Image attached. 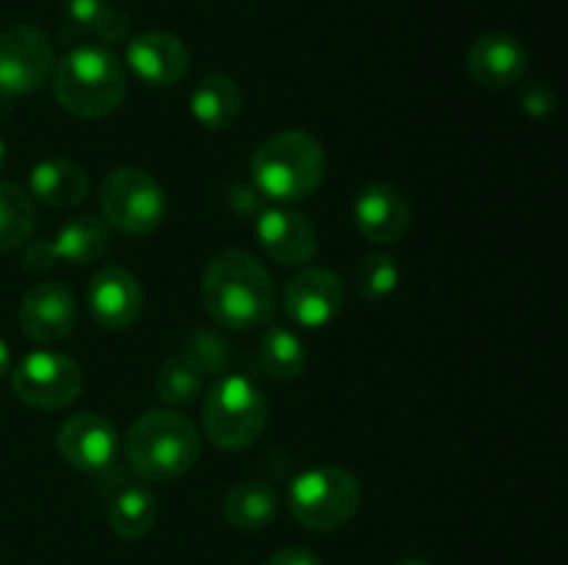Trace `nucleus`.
<instances>
[{
    "instance_id": "1",
    "label": "nucleus",
    "mask_w": 568,
    "mask_h": 565,
    "mask_svg": "<svg viewBox=\"0 0 568 565\" xmlns=\"http://www.w3.org/2000/svg\"><path fill=\"white\" fill-rule=\"evenodd\" d=\"M205 314L227 330L266 325L277 308V286L270 269L247 249H220L203 271Z\"/></svg>"
},
{
    "instance_id": "2",
    "label": "nucleus",
    "mask_w": 568,
    "mask_h": 565,
    "mask_svg": "<svg viewBox=\"0 0 568 565\" xmlns=\"http://www.w3.org/2000/svg\"><path fill=\"white\" fill-rule=\"evenodd\" d=\"M53 94L64 111L81 120L114 114L128 92L122 61L103 44H78L55 61Z\"/></svg>"
},
{
    "instance_id": "3",
    "label": "nucleus",
    "mask_w": 568,
    "mask_h": 565,
    "mask_svg": "<svg viewBox=\"0 0 568 565\" xmlns=\"http://www.w3.org/2000/svg\"><path fill=\"white\" fill-rule=\"evenodd\" d=\"M325 147L308 131L275 133L250 161L255 188L277 205L308 199L325 181Z\"/></svg>"
},
{
    "instance_id": "4",
    "label": "nucleus",
    "mask_w": 568,
    "mask_h": 565,
    "mask_svg": "<svg viewBox=\"0 0 568 565\" xmlns=\"http://www.w3.org/2000/svg\"><path fill=\"white\" fill-rule=\"evenodd\" d=\"M125 460L142 482L183 476L200 458V432L175 410H148L125 435Z\"/></svg>"
},
{
    "instance_id": "5",
    "label": "nucleus",
    "mask_w": 568,
    "mask_h": 565,
    "mask_svg": "<svg viewBox=\"0 0 568 565\" xmlns=\"http://www.w3.org/2000/svg\"><path fill=\"white\" fill-rule=\"evenodd\" d=\"M270 404L247 374H222L203 402V427L211 443L225 452L253 446L266 430Z\"/></svg>"
},
{
    "instance_id": "6",
    "label": "nucleus",
    "mask_w": 568,
    "mask_h": 565,
    "mask_svg": "<svg viewBox=\"0 0 568 565\" xmlns=\"http://www.w3.org/2000/svg\"><path fill=\"white\" fill-rule=\"evenodd\" d=\"M288 510L314 532H333L355 518L361 507V485L342 465H314L288 485Z\"/></svg>"
},
{
    "instance_id": "7",
    "label": "nucleus",
    "mask_w": 568,
    "mask_h": 565,
    "mask_svg": "<svg viewBox=\"0 0 568 565\" xmlns=\"http://www.w3.org/2000/svg\"><path fill=\"white\" fill-rule=\"evenodd\" d=\"M100 210L109 227L128 236H148L164 225L166 194L150 172L116 166L100 183Z\"/></svg>"
},
{
    "instance_id": "8",
    "label": "nucleus",
    "mask_w": 568,
    "mask_h": 565,
    "mask_svg": "<svg viewBox=\"0 0 568 565\" xmlns=\"http://www.w3.org/2000/svg\"><path fill=\"white\" fill-rule=\"evenodd\" d=\"M17 399L39 410L67 408L83 391V369L64 352L37 349L28 352L11 371Z\"/></svg>"
},
{
    "instance_id": "9",
    "label": "nucleus",
    "mask_w": 568,
    "mask_h": 565,
    "mask_svg": "<svg viewBox=\"0 0 568 565\" xmlns=\"http://www.w3.org/2000/svg\"><path fill=\"white\" fill-rule=\"evenodd\" d=\"M55 70V50L44 31L33 25H9L0 31V94L20 97L48 83Z\"/></svg>"
},
{
    "instance_id": "10",
    "label": "nucleus",
    "mask_w": 568,
    "mask_h": 565,
    "mask_svg": "<svg viewBox=\"0 0 568 565\" xmlns=\"http://www.w3.org/2000/svg\"><path fill=\"white\" fill-rule=\"evenodd\" d=\"M347 288L344 280L327 266H303L288 277L283 288V308L294 325L305 330L327 327L344 310Z\"/></svg>"
},
{
    "instance_id": "11",
    "label": "nucleus",
    "mask_w": 568,
    "mask_h": 565,
    "mask_svg": "<svg viewBox=\"0 0 568 565\" xmlns=\"http://www.w3.org/2000/svg\"><path fill=\"white\" fill-rule=\"evenodd\" d=\"M87 308L103 330H128L136 325L144 310L142 282L125 266H103L94 271L87 286Z\"/></svg>"
},
{
    "instance_id": "12",
    "label": "nucleus",
    "mask_w": 568,
    "mask_h": 565,
    "mask_svg": "<svg viewBox=\"0 0 568 565\" xmlns=\"http://www.w3.org/2000/svg\"><path fill=\"white\" fill-rule=\"evenodd\" d=\"M255 238L266 258L286 269L308 266V260H314L316 249H320L314 222L288 205H272V208L261 210L255 219Z\"/></svg>"
},
{
    "instance_id": "13",
    "label": "nucleus",
    "mask_w": 568,
    "mask_h": 565,
    "mask_svg": "<svg viewBox=\"0 0 568 565\" xmlns=\"http://www.w3.org/2000/svg\"><path fill=\"white\" fill-rule=\"evenodd\" d=\"M55 446L64 463L72 469L87 471V474H98L105 471L116 458L120 449V435H116L114 424L105 415L92 413H75L59 427L55 432Z\"/></svg>"
},
{
    "instance_id": "14",
    "label": "nucleus",
    "mask_w": 568,
    "mask_h": 565,
    "mask_svg": "<svg viewBox=\"0 0 568 565\" xmlns=\"http://www.w3.org/2000/svg\"><path fill=\"white\" fill-rule=\"evenodd\" d=\"M17 319L33 343H59L75 327L78 302L64 282H37L22 297Z\"/></svg>"
},
{
    "instance_id": "15",
    "label": "nucleus",
    "mask_w": 568,
    "mask_h": 565,
    "mask_svg": "<svg viewBox=\"0 0 568 565\" xmlns=\"http://www.w3.org/2000/svg\"><path fill=\"white\" fill-rule=\"evenodd\" d=\"M355 225L372 244L403 242L410 227V203L394 183H369L355 197Z\"/></svg>"
},
{
    "instance_id": "16",
    "label": "nucleus",
    "mask_w": 568,
    "mask_h": 565,
    "mask_svg": "<svg viewBox=\"0 0 568 565\" xmlns=\"http://www.w3.org/2000/svg\"><path fill=\"white\" fill-rule=\"evenodd\" d=\"M125 61L139 81L150 86H175L189 72L192 55L175 33L148 31L128 42Z\"/></svg>"
},
{
    "instance_id": "17",
    "label": "nucleus",
    "mask_w": 568,
    "mask_h": 565,
    "mask_svg": "<svg viewBox=\"0 0 568 565\" xmlns=\"http://www.w3.org/2000/svg\"><path fill=\"white\" fill-rule=\"evenodd\" d=\"M527 48L510 33H486L477 39L466 55L469 75L486 89H508L527 72Z\"/></svg>"
},
{
    "instance_id": "18",
    "label": "nucleus",
    "mask_w": 568,
    "mask_h": 565,
    "mask_svg": "<svg viewBox=\"0 0 568 565\" xmlns=\"http://www.w3.org/2000/svg\"><path fill=\"white\" fill-rule=\"evenodd\" d=\"M242 89L225 72H211L200 78L197 86L192 89V116L205 127V131H227L233 122L242 116Z\"/></svg>"
},
{
    "instance_id": "19",
    "label": "nucleus",
    "mask_w": 568,
    "mask_h": 565,
    "mask_svg": "<svg viewBox=\"0 0 568 565\" xmlns=\"http://www.w3.org/2000/svg\"><path fill=\"white\" fill-rule=\"evenodd\" d=\"M31 194L50 208H75L89 194V175L70 158H44L31 172Z\"/></svg>"
},
{
    "instance_id": "20",
    "label": "nucleus",
    "mask_w": 568,
    "mask_h": 565,
    "mask_svg": "<svg viewBox=\"0 0 568 565\" xmlns=\"http://www.w3.org/2000/svg\"><path fill=\"white\" fill-rule=\"evenodd\" d=\"M222 513L233 530L258 532L266 530L281 513V496L264 480H242L225 493Z\"/></svg>"
},
{
    "instance_id": "21",
    "label": "nucleus",
    "mask_w": 568,
    "mask_h": 565,
    "mask_svg": "<svg viewBox=\"0 0 568 565\" xmlns=\"http://www.w3.org/2000/svg\"><path fill=\"white\" fill-rule=\"evenodd\" d=\"M59 260L87 266L103 258L111 247V227L98 214H78L67 219L53 236Z\"/></svg>"
},
{
    "instance_id": "22",
    "label": "nucleus",
    "mask_w": 568,
    "mask_h": 565,
    "mask_svg": "<svg viewBox=\"0 0 568 565\" xmlns=\"http://www.w3.org/2000/svg\"><path fill=\"white\" fill-rule=\"evenodd\" d=\"M308 352L303 338L283 325H270L261 332L258 341V369L261 374L275 382H292L305 374Z\"/></svg>"
},
{
    "instance_id": "23",
    "label": "nucleus",
    "mask_w": 568,
    "mask_h": 565,
    "mask_svg": "<svg viewBox=\"0 0 568 565\" xmlns=\"http://www.w3.org/2000/svg\"><path fill=\"white\" fill-rule=\"evenodd\" d=\"M67 22L75 33H92L103 48L122 44L131 37V20L111 0H67Z\"/></svg>"
},
{
    "instance_id": "24",
    "label": "nucleus",
    "mask_w": 568,
    "mask_h": 565,
    "mask_svg": "<svg viewBox=\"0 0 568 565\" xmlns=\"http://www.w3.org/2000/svg\"><path fill=\"white\" fill-rule=\"evenodd\" d=\"M159 521V502L153 491L144 485L122 487L109 504V524L125 541H139L148 535Z\"/></svg>"
},
{
    "instance_id": "25",
    "label": "nucleus",
    "mask_w": 568,
    "mask_h": 565,
    "mask_svg": "<svg viewBox=\"0 0 568 565\" xmlns=\"http://www.w3.org/2000/svg\"><path fill=\"white\" fill-rule=\"evenodd\" d=\"M37 227L33 199L20 183L0 181V253L22 247Z\"/></svg>"
},
{
    "instance_id": "26",
    "label": "nucleus",
    "mask_w": 568,
    "mask_h": 565,
    "mask_svg": "<svg viewBox=\"0 0 568 565\" xmlns=\"http://www.w3.org/2000/svg\"><path fill=\"white\" fill-rule=\"evenodd\" d=\"M205 374L186 352H178L155 371V397L170 408H186L203 393Z\"/></svg>"
},
{
    "instance_id": "27",
    "label": "nucleus",
    "mask_w": 568,
    "mask_h": 565,
    "mask_svg": "<svg viewBox=\"0 0 568 565\" xmlns=\"http://www.w3.org/2000/svg\"><path fill=\"white\" fill-rule=\"evenodd\" d=\"M399 286V266L388 253H369L355 266V288L364 299H386Z\"/></svg>"
},
{
    "instance_id": "28",
    "label": "nucleus",
    "mask_w": 568,
    "mask_h": 565,
    "mask_svg": "<svg viewBox=\"0 0 568 565\" xmlns=\"http://www.w3.org/2000/svg\"><path fill=\"white\" fill-rule=\"evenodd\" d=\"M183 352L194 360V363L203 369V374H220L225 371L227 360H231V349L227 343L216 336L214 330H197L192 338H189L186 349Z\"/></svg>"
},
{
    "instance_id": "29",
    "label": "nucleus",
    "mask_w": 568,
    "mask_h": 565,
    "mask_svg": "<svg viewBox=\"0 0 568 565\" xmlns=\"http://www.w3.org/2000/svg\"><path fill=\"white\" fill-rule=\"evenodd\" d=\"M55 264H59V253H55L53 238H33V242H26V253H22V271L39 277V275H48Z\"/></svg>"
},
{
    "instance_id": "30",
    "label": "nucleus",
    "mask_w": 568,
    "mask_h": 565,
    "mask_svg": "<svg viewBox=\"0 0 568 565\" xmlns=\"http://www.w3.org/2000/svg\"><path fill=\"white\" fill-rule=\"evenodd\" d=\"M555 103H558V97H555V92L547 83H530V86L521 92V105H525V111L530 116L552 114Z\"/></svg>"
},
{
    "instance_id": "31",
    "label": "nucleus",
    "mask_w": 568,
    "mask_h": 565,
    "mask_svg": "<svg viewBox=\"0 0 568 565\" xmlns=\"http://www.w3.org/2000/svg\"><path fill=\"white\" fill-rule=\"evenodd\" d=\"M264 565H322V563L314 552H308V548L292 546V548H281V552L272 554Z\"/></svg>"
},
{
    "instance_id": "32",
    "label": "nucleus",
    "mask_w": 568,
    "mask_h": 565,
    "mask_svg": "<svg viewBox=\"0 0 568 565\" xmlns=\"http://www.w3.org/2000/svg\"><path fill=\"white\" fill-rule=\"evenodd\" d=\"M9 369H11V349H9V343L0 338V377H3Z\"/></svg>"
},
{
    "instance_id": "33",
    "label": "nucleus",
    "mask_w": 568,
    "mask_h": 565,
    "mask_svg": "<svg viewBox=\"0 0 568 565\" xmlns=\"http://www.w3.org/2000/svg\"><path fill=\"white\" fill-rule=\"evenodd\" d=\"M397 565H430V563H427V559H419V557H408V559H403V563H397Z\"/></svg>"
},
{
    "instance_id": "34",
    "label": "nucleus",
    "mask_w": 568,
    "mask_h": 565,
    "mask_svg": "<svg viewBox=\"0 0 568 565\" xmlns=\"http://www.w3.org/2000/svg\"><path fill=\"white\" fill-rule=\"evenodd\" d=\"M3 164H6V142L3 136H0V170H3Z\"/></svg>"
}]
</instances>
